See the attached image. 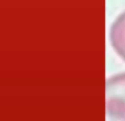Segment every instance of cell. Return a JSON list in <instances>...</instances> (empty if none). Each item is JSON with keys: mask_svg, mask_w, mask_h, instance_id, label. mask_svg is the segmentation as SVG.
I'll return each instance as SVG.
<instances>
[{"mask_svg": "<svg viewBox=\"0 0 125 121\" xmlns=\"http://www.w3.org/2000/svg\"><path fill=\"white\" fill-rule=\"evenodd\" d=\"M111 41L116 52L125 60V11L117 17L112 24Z\"/></svg>", "mask_w": 125, "mask_h": 121, "instance_id": "obj_1", "label": "cell"}]
</instances>
